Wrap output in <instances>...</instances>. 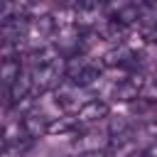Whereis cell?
Segmentation results:
<instances>
[{
	"label": "cell",
	"mask_w": 157,
	"mask_h": 157,
	"mask_svg": "<svg viewBox=\"0 0 157 157\" xmlns=\"http://www.w3.org/2000/svg\"><path fill=\"white\" fill-rule=\"evenodd\" d=\"M49 125H52V118H49V115H44V113H39V110H29V113L20 120V132H22L25 140L32 142V140L47 135V132H49Z\"/></svg>",
	"instance_id": "6"
},
{
	"label": "cell",
	"mask_w": 157,
	"mask_h": 157,
	"mask_svg": "<svg viewBox=\"0 0 157 157\" xmlns=\"http://www.w3.org/2000/svg\"><path fill=\"white\" fill-rule=\"evenodd\" d=\"M140 64V54L132 49V47H125L120 44L118 49H110L105 56H103V66H113V69H125V71H135Z\"/></svg>",
	"instance_id": "7"
},
{
	"label": "cell",
	"mask_w": 157,
	"mask_h": 157,
	"mask_svg": "<svg viewBox=\"0 0 157 157\" xmlns=\"http://www.w3.org/2000/svg\"><path fill=\"white\" fill-rule=\"evenodd\" d=\"M145 83H147V78L142 76V74H128L125 78H120L113 88H110V98L113 101H123V103H130V101H135V98H140V93L145 91Z\"/></svg>",
	"instance_id": "5"
},
{
	"label": "cell",
	"mask_w": 157,
	"mask_h": 157,
	"mask_svg": "<svg viewBox=\"0 0 157 157\" xmlns=\"http://www.w3.org/2000/svg\"><path fill=\"white\" fill-rule=\"evenodd\" d=\"M101 71H103V64L88 59L86 54L74 56V59H69L64 64V78H66V83H71L76 88H86L93 81H98L101 78Z\"/></svg>",
	"instance_id": "1"
},
{
	"label": "cell",
	"mask_w": 157,
	"mask_h": 157,
	"mask_svg": "<svg viewBox=\"0 0 157 157\" xmlns=\"http://www.w3.org/2000/svg\"><path fill=\"white\" fill-rule=\"evenodd\" d=\"M142 34H145V39H147V42H152V44H157V17H155V20H150V22L145 25V29H142Z\"/></svg>",
	"instance_id": "10"
},
{
	"label": "cell",
	"mask_w": 157,
	"mask_h": 157,
	"mask_svg": "<svg viewBox=\"0 0 157 157\" xmlns=\"http://www.w3.org/2000/svg\"><path fill=\"white\" fill-rule=\"evenodd\" d=\"M20 71H22L20 56H0V101L2 103H10V96L17 83Z\"/></svg>",
	"instance_id": "4"
},
{
	"label": "cell",
	"mask_w": 157,
	"mask_h": 157,
	"mask_svg": "<svg viewBox=\"0 0 157 157\" xmlns=\"http://www.w3.org/2000/svg\"><path fill=\"white\" fill-rule=\"evenodd\" d=\"M76 157H105L103 152H78Z\"/></svg>",
	"instance_id": "12"
},
{
	"label": "cell",
	"mask_w": 157,
	"mask_h": 157,
	"mask_svg": "<svg viewBox=\"0 0 157 157\" xmlns=\"http://www.w3.org/2000/svg\"><path fill=\"white\" fill-rule=\"evenodd\" d=\"M27 5H15V2H0V29H2V25H7L12 17H17V15H27Z\"/></svg>",
	"instance_id": "8"
},
{
	"label": "cell",
	"mask_w": 157,
	"mask_h": 157,
	"mask_svg": "<svg viewBox=\"0 0 157 157\" xmlns=\"http://www.w3.org/2000/svg\"><path fill=\"white\" fill-rule=\"evenodd\" d=\"M108 118H110V108H108V103H103V101H98V98L86 101V103L74 113L76 128H91V125H98V123H103V120H108Z\"/></svg>",
	"instance_id": "3"
},
{
	"label": "cell",
	"mask_w": 157,
	"mask_h": 157,
	"mask_svg": "<svg viewBox=\"0 0 157 157\" xmlns=\"http://www.w3.org/2000/svg\"><path fill=\"white\" fill-rule=\"evenodd\" d=\"M27 147H29V140H22L20 142V137H15V140L5 142V147L0 150V157H22Z\"/></svg>",
	"instance_id": "9"
},
{
	"label": "cell",
	"mask_w": 157,
	"mask_h": 157,
	"mask_svg": "<svg viewBox=\"0 0 157 157\" xmlns=\"http://www.w3.org/2000/svg\"><path fill=\"white\" fill-rule=\"evenodd\" d=\"M145 93L150 96V101H152V103L157 101V71L147 78V83H145Z\"/></svg>",
	"instance_id": "11"
},
{
	"label": "cell",
	"mask_w": 157,
	"mask_h": 157,
	"mask_svg": "<svg viewBox=\"0 0 157 157\" xmlns=\"http://www.w3.org/2000/svg\"><path fill=\"white\" fill-rule=\"evenodd\" d=\"M147 12H150V5H145V2H120V5L105 7V17L120 22L123 27H130V25L145 20Z\"/></svg>",
	"instance_id": "2"
}]
</instances>
